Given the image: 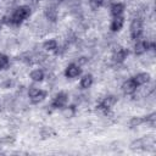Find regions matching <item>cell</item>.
<instances>
[{"label":"cell","mask_w":156,"mask_h":156,"mask_svg":"<svg viewBox=\"0 0 156 156\" xmlns=\"http://www.w3.org/2000/svg\"><path fill=\"white\" fill-rule=\"evenodd\" d=\"M58 1H63V0H58Z\"/></svg>","instance_id":"cell-23"},{"label":"cell","mask_w":156,"mask_h":156,"mask_svg":"<svg viewBox=\"0 0 156 156\" xmlns=\"http://www.w3.org/2000/svg\"><path fill=\"white\" fill-rule=\"evenodd\" d=\"M30 78H32L34 82H40V80H43V78H44V72H43L41 69H34V71H32V73H30Z\"/></svg>","instance_id":"cell-13"},{"label":"cell","mask_w":156,"mask_h":156,"mask_svg":"<svg viewBox=\"0 0 156 156\" xmlns=\"http://www.w3.org/2000/svg\"><path fill=\"white\" fill-rule=\"evenodd\" d=\"M45 96H46V93H45V91H43V90H40V91H39V93L35 95V96L30 98V101H32L33 104H38V102L43 101Z\"/></svg>","instance_id":"cell-15"},{"label":"cell","mask_w":156,"mask_h":156,"mask_svg":"<svg viewBox=\"0 0 156 156\" xmlns=\"http://www.w3.org/2000/svg\"><path fill=\"white\" fill-rule=\"evenodd\" d=\"M0 69H1V68H0Z\"/></svg>","instance_id":"cell-24"},{"label":"cell","mask_w":156,"mask_h":156,"mask_svg":"<svg viewBox=\"0 0 156 156\" xmlns=\"http://www.w3.org/2000/svg\"><path fill=\"white\" fill-rule=\"evenodd\" d=\"M127 55H128V51H127L126 49H123V48H117V49H115V51H113V54H112V58H113L115 62L121 63V62L124 61V58L127 57Z\"/></svg>","instance_id":"cell-6"},{"label":"cell","mask_w":156,"mask_h":156,"mask_svg":"<svg viewBox=\"0 0 156 156\" xmlns=\"http://www.w3.org/2000/svg\"><path fill=\"white\" fill-rule=\"evenodd\" d=\"M110 10H111V15L112 16H121V13L124 10V6L122 4H119V2H115V4L111 5Z\"/></svg>","instance_id":"cell-11"},{"label":"cell","mask_w":156,"mask_h":156,"mask_svg":"<svg viewBox=\"0 0 156 156\" xmlns=\"http://www.w3.org/2000/svg\"><path fill=\"white\" fill-rule=\"evenodd\" d=\"M80 74V67L76 63H71L67 66L66 71H65V76L67 78H76Z\"/></svg>","instance_id":"cell-4"},{"label":"cell","mask_w":156,"mask_h":156,"mask_svg":"<svg viewBox=\"0 0 156 156\" xmlns=\"http://www.w3.org/2000/svg\"><path fill=\"white\" fill-rule=\"evenodd\" d=\"M43 46H44L45 50H48V51H52V50L57 49V41L54 40V39H50V40H46V41L44 43Z\"/></svg>","instance_id":"cell-14"},{"label":"cell","mask_w":156,"mask_h":156,"mask_svg":"<svg viewBox=\"0 0 156 156\" xmlns=\"http://www.w3.org/2000/svg\"><path fill=\"white\" fill-rule=\"evenodd\" d=\"M67 100H68L67 94H65V93H60V94H57V95L55 96V99H54V101H52L51 106H52L54 108H60V107H63V106L66 105Z\"/></svg>","instance_id":"cell-3"},{"label":"cell","mask_w":156,"mask_h":156,"mask_svg":"<svg viewBox=\"0 0 156 156\" xmlns=\"http://www.w3.org/2000/svg\"><path fill=\"white\" fill-rule=\"evenodd\" d=\"M116 101H117V99L113 96V95H108V96H106L102 101H101V104L98 106L100 110H104V111H108L115 104H116Z\"/></svg>","instance_id":"cell-5"},{"label":"cell","mask_w":156,"mask_h":156,"mask_svg":"<svg viewBox=\"0 0 156 156\" xmlns=\"http://www.w3.org/2000/svg\"><path fill=\"white\" fill-rule=\"evenodd\" d=\"M45 17H46L49 21L55 22V21L57 20V10H56L55 7H52V6L48 7V9L45 10Z\"/></svg>","instance_id":"cell-10"},{"label":"cell","mask_w":156,"mask_h":156,"mask_svg":"<svg viewBox=\"0 0 156 156\" xmlns=\"http://www.w3.org/2000/svg\"><path fill=\"white\" fill-rule=\"evenodd\" d=\"M91 83H93V77H91V74H85L82 79H80V88H83V89H87V88H89L90 85H91Z\"/></svg>","instance_id":"cell-12"},{"label":"cell","mask_w":156,"mask_h":156,"mask_svg":"<svg viewBox=\"0 0 156 156\" xmlns=\"http://www.w3.org/2000/svg\"><path fill=\"white\" fill-rule=\"evenodd\" d=\"M27 1H28V2H29V4H32V5H37V4H38V1H39V0H27Z\"/></svg>","instance_id":"cell-22"},{"label":"cell","mask_w":156,"mask_h":156,"mask_svg":"<svg viewBox=\"0 0 156 156\" xmlns=\"http://www.w3.org/2000/svg\"><path fill=\"white\" fill-rule=\"evenodd\" d=\"M29 15H30V7L29 6H20V7H17L15 11H13V13L9 17V20L6 21V23L7 24H15V26H18V24H21L27 17H29Z\"/></svg>","instance_id":"cell-1"},{"label":"cell","mask_w":156,"mask_h":156,"mask_svg":"<svg viewBox=\"0 0 156 156\" xmlns=\"http://www.w3.org/2000/svg\"><path fill=\"white\" fill-rule=\"evenodd\" d=\"M9 66V57L6 55L0 54V68H5Z\"/></svg>","instance_id":"cell-18"},{"label":"cell","mask_w":156,"mask_h":156,"mask_svg":"<svg viewBox=\"0 0 156 156\" xmlns=\"http://www.w3.org/2000/svg\"><path fill=\"white\" fill-rule=\"evenodd\" d=\"M123 23H124V20H123L122 16H115V18L111 22L110 28H111L112 32H118L123 27Z\"/></svg>","instance_id":"cell-7"},{"label":"cell","mask_w":156,"mask_h":156,"mask_svg":"<svg viewBox=\"0 0 156 156\" xmlns=\"http://www.w3.org/2000/svg\"><path fill=\"white\" fill-rule=\"evenodd\" d=\"M102 1L104 0H89V5L93 10H98L102 5Z\"/></svg>","instance_id":"cell-19"},{"label":"cell","mask_w":156,"mask_h":156,"mask_svg":"<svg viewBox=\"0 0 156 156\" xmlns=\"http://www.w3.org/2000/svg\"><path fill=\"white\" fill-rule=\"evenodd\" d=\"M143 33V23H141V20L140 18H134L132 24H130V37L132 39L136 40L139 39V37Z\"/></svg>","instance_id":"cell-2"},{"label":"cell","mask_w":156,"mask_h":156,"mask_svg":"<svg viewBox=\"0 0 156 156\" xmlns=\"http://www.w3.org/2000/svg\"><path fill=\"white\" fill-rule=\"evenodd\" d=\"M122 88H123V91H124L126 94H133V93L136 90L138 85H136V83H135L133 79H128L127 82L123 83Z\"/></svg>","instance_id":"cell-8"},{"label":"cell","mask_w":156,"mask_h":156,"mask_svg":"<svg viewBox=\"0 0 156 156\" xmlns=\"http://www.w3.org/2000/svg\"><path fill=\"white\" fill-rule=\"evenodd\" d=\"M62 113H63L65 117H72V116L74 115V107H73V106H71V107H66V108L62 111Z\"/></svg>","instance_id":"cell-20"},{"label":"cell","mask_w":156,"mask_h":156,"mask_svg":"<svg viewBox=\"0 0 156 156\" xmlns=\"http://www.w3.org/2000/svg\"><path fill=\"white\" fill-rule=\"evenodd\" d=\"M133 80L136 83V85H144L150 80V76L147 73H139L133 78Z\"/></svg>","instance_id":"cell-9"},{"label":"cell","mask_w":156,"mask_h":156,"mask_svg":"<svg viewBox=\"0 0 156 156\" xmlns=\"http://www.w3.org/2000/svg\"><path fill=\"white\" fill-rule=\"evenodd\" d=\"M144 122H145L144 118H140V117H133V118L130 119V122H129V127H130V128H134V127L140 126V124L144 123Z\"/></svg>","instance_id":"cell-16"},{"label":"cell","mask_w":156,"mask_h":156,"mask_svg":"<svg viewBox=\"0 0 156 156\" xmlns=\"http://www.w3.org/2000/svg\"><path fill=\"white\" fill-rule=\"evenodd\" d=\"M144 121L146 123H149L151 127H155V124H156V113H150L149 116H146L144 118Z\"/></svg>","instance_id":"cell-17"},{"label":"cell","mask_w":156,"mask_h":156,"mask_svg":"<svg viewBox=\"0 0 156 156\" xmlns=\"http://www.w3.org/2000/svg\"><path fill=\"white\" fill-rule=\"evenodd\" d=\"M39 91H40V89H38V88H35V87H30L29 90H28V95H29V98H33V96H35Z\"/></svg>","instance_id":"cell-21"}]
</instances>
